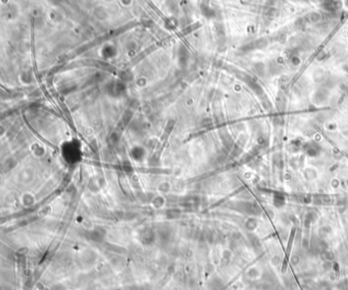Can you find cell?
<instances>
[{
    "label": "cell",
    "instance_id": "obj_1",
    "mask_svg": "<svg viewBox=\"0 0 348 290\" xmlns=\"http://www.w3.org/2000/svg\"><path fill=\"white\" fill-rule=\"evenodd\" d=\"M339 2L336 0H324L323 7L328 11H335L339 8Z\"/></svg>",
    "mask_w": 348,
    "mask_h": 290
},
{
    "label": "cell",
    "instance_id": "obj_2",
    "mask_svg": "<svg viewBox=\"0 0 348 290\" xmlns=\"http://www.w3.org/2000/svg\"><path fill=\"white\" fill-rule=\"evenodd\" d=\"M310 19L311 22H319L321 19V14L318 13V12H313V13H310Z\"/></svg>",
    "mask_w": 348,
    "mask_h": 290
}]
</instances>
